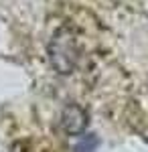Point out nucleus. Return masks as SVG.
<instances>
[{"mask_svg":"<svg viewBox=\"0 0 148 152\" xmlns=\"http://www.w3.org/2000/svg\"><path fill=\"white\" fill-rule=\"evenodd\" d=\"M85 124H87V120H85V112L81 107L71 105V107L65 110V114H63V128L67 130L69 134H79V132H83Z\"/></svg>","mask_w":148,"mask_h":152,"instance_id":"f03ea898","label":"nucleus"},{"mask_svg":"<svg viewBox=\"0 0 148 152\" xmlns=\"http://www.w3.org/2000/svg\"><path fill=\"white\" fill-rule=\"evenodd\" d=\"M95 148H97V140L93 136H85V140H81L75 146V152H95Z\"/></svg>","mask_w":148,"mask_h":152,"instance_id":"7ed1b4c3","label":"nucleus"},{"mask_svg":"<svg viewBox=\"0 0 148 152\" xmlns=\"http://www.w3.org/2000/svg\"><path fill=\"white\" fill-rule=\"evenodd\" d=\"M49 53H51V63L59 73H71L73 65H75V59H77L75 41L71 37L65 35V33H59L53 39Z\"/></svg>","mask_w":148,"mask_h":152,"instance_id":"f257e3e1","label":"nucleus"}]
</instances>
